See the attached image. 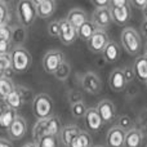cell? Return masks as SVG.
<instances>
[{"instance_id":"cell-24","label":"cell","mask_w":147,"mask_h":147,"mask_svg":"<svg viewBox=\"0 0 147 147\" xmlns=\"http://www.w3.org/2000/svg\"><path fill=\"white\" fill-rule=\"evenodd\" d=\"M132 67H133L136 78H137L138 80L146 83V80H147V59H146L145 54H143V56H138Z\"/></svg>"},{"instance_id":"cell-16","label":"cell","mask_w":147,"mask_h":147,"mask_svg":"<svg viewBox=\"0 0 147 147\" xmlns=\"http://www.w3.org/2000/svg\"><path fill=\"white\" fill-rule=\"evenodd\" d=\"M125 142V132L116 127H112L106 134V145L107 147H124Z\"/></svg>"},{"instance_id":"cell-31","label":"cell","mask_w":147,"mask_h":147,"mask_svg":"<svg viewBox=\"0 0 147 147\" xmlns=\"http://www.w3.org/2000/svg\"><path fill=\"white\" fill-rule=\"evenodd\" d=\"M70 74H71V66H70V65L65 61L63 63H62L61 66L56 70L54 76H56V79H58V80L65 81V80H67V79H69Z\"/></svg>"},{"instance_id":"cell-35","label":"cell","mask_w":147,"mask_h":147,"mask_svg":"<svg viewBox=\"0 0 147 147\" xmlns=\"http://www.w3.org/2000/svg\"><path fill=\"white\" fill-rule=\"evenodd\" d=\"M12 26L5 25L0 27V40H7L12 43Z\"/></svg>"},{"instance_id":"cell-28","label":"cell","mask_w":147,"mask_h":147,"mask_svg":"<svg viewBox=\"0 0 147 147\" xmlns=\"http://www.w3.org/2000/svg\"><path fill=\"white\" fill-rule=\"evenodd\" d=\"M69 147H92V137L88 132L80 130L78 136L72 140Z\"/></svg>"},{"instance_id":"cell-23","label":"cell","mask_w":147,"mask_h":147,"mask_svg":"<svg viewBox=\"0 0 147 147\" xmlns=\"http://www.w3.org/2000/svg\"><path fill=\"white\" fill-rule=\"evenodd\" d=\"M143 133L141 130L133 129L125 132V142H124V147H141L143 142Z\"/></svg>"},{"instance_id":"cell-44","label":"cell","mask_w":147,"mask_h":147,"mask_svg":"<svg viewBox=\"0 0 147 147\" xmlns=\"http://www.w3.org/2000/svg\"><path fill=\"white\" fill-rule=\"evenodd\" d=\"M141 31H142V35L145 38H147V21L146 20L141 23Z\"/></svg>"},{"instance_id":"cell-10","label":"cell","mask_w":147,"mask_h":147,"mask_svg":"<svg viewBox=\"0 0 147 147\" xmlns=\"http://www.w3.org/2000/svg\"><path fill=\"white\" fill-rule=\"evenodd\" d=\"M59 40L62 41V44L65 45H71L75 43V40L79 38L78 36V30L66 20H59Z\"/></svg>"},{"instance_id":"cell-17","label":"cell","mask_w":147,"mask_h":147,"mask_svg":"<svg viewBox=\"0 0 147 147\" xmlns=\"http://www.w3.org/2000/svg\"><path fill=\"white\" fill-rule=\"evenodd\" d=\"M17 111L10 107H8L5 103H3L0 106V130L1 132H8V129L10 128L12 123L14 121V119L17 117Z\"/></svg>"},{"instance_id":"cell-49","label":"cell","mask_w":147,"mask_h":147,"mask_svg":"<svg viewBox=\"0 0 147 147\" xmlns=\"http://www.w3.org/2000/svg\"><path fill=\"white\" fill-rule=\"evenodd\" d=\"M94 147H103V146H101V145H97V146H94Z\"/></svg>"},{"instance_id":"cell-42","label":"cell","mask_w":147,"mask_h":147,"mask_svg":"<svg viewBox=\"0 0 147 147\" xmlns=\"http://www.w3.org/2000/svg\"><path fill=\"white\" fill-rule=\"evenodd\" d=\"M129 5L128 0H111L110 1V7L112 8H121V7H127Z\"/></svg>"},{"instance_id":"cell-27","label":"cell","mask_w":147,"mask_h":147,"mask_svg":"<svg viewBox=\"0 0 147 147\" xmlns=\"http://www.w3.org/2000/svg\"><path fill=\"white\" fill-rule=\"evenodd\" d=\"M14 88H16V85L10 78L4 76L3 79H0V99L4 102L5 99L12 94V92L14 90Z\"/></svg>"},{"instance_id":"cell-4","label":"cell","mask_w":147,"mask_h":147,"mask_svg":"<svg viewBox=\"0 0 147 147\" xmlns=\"http://www.w3.org/2000/svg\"><path fill=\"white\" fill-rule=\"evenodd\" d=\"M121 45L125 51L132 56H138L142 52V41H141L140 34L133 27H124L121 31Z\"/></svg>"},{"instance_id":"cell-41","label":"cell","mask_w":147,"mask_h":147,"mask_svg":"<svg viewBox=\"0 0 147 147\" xmlns=\"http://www.w3.org/2000/svg\"><path fill=\"white\" fill-rule=\"evenodd\" d=\"M129 4H130V7H134L137 9L143 10V8L147 4V0H132V1H129Z\"/></svg>"},{"instance_id":"cell-38","label":"cell","mask_w":147,"mask_h":147,"mask_svg":"<svg viewBox=\"0 0 147 147\" xmlns=\"http://www.w3.org/2000/svg\"><path fill=\"white\" fill-rule=\"evenodd\" d=\"M13 49V45L10 41L7 40H0V54H5V53H10Z\"/></svg>"},{"instance_id":"cell-34","label":"cell","mask_w":147,"mask_h":147,"mask_svg":"<svg viewBox=\"0 0 147 147\" xmlns=\"http://www.w3.org/2000/svg\"><path fill=\"white\" fill-rule=\"evenodd\" d=\"M117 127L121 128L124 132H128V130L133 129V120H132V117L128 116V115H123V116H120L119 123H117Z\"/></svg>"},{"instance_id":"cell-36","label":"cell","mask_w":147,"mask_h":147,"mask_svg":"<svg viewBox=\"0 0 147 147\" xmlns=\"http://www.w3.org/2000/svg\"><path fill=\"white\" fill-rule=\"evenodd\" d=\"M59 21H52L48 25V34L52 38H59Z\"/></svg>"},{"instance_id":"cell-37","label":"cell","mask_w":147,"mask_h":147,"mask_svg":"<svg viewBox=\"0 0 147 147\" xmlns=\"http://www.w3.org/2000/svg\"><path fill=\"white\" fill-rule=\"evenodd\" d=\"M67 98H69V102L71 105L79 103V102H83V94L79 90H71L69 93V96H67Z\"/></svg>"},{"instance_id":"cell-40","label":"cell","mask_w":147,"mask_h":147,"mask_svg":"<svg viewBox=\"0 0 147 147\" xmlns=\"http://www.w3.org/2000/svg\"><path fill=\"white\" fill-rule=\"evenodd\" d=\"M92 4L96 9H103V8H110L109 0H92Z\"/></svg>"},{"instance_id":"cell-1","label":"cell","mask_w":147,"mask_h":147,"mask_svg":"<svg viewBox=\"0 0 147 147\" xmlns=\"http://www.w3.org/2000/svg\"><path fill=\"white\" fill-rule=\"evenodd\" d=\"M62 130L61 119L56 115L48 117L44 120H38L32 129V138L35 140V143L44 136H59Z\"/></svg>"},{"instance_id":"cell-33","label":"cell","mask_w":147,"mask_h":147,"mask_svg":"<svg viewBox=\"0 0 147 147\" xmlns=\"http://www.w3.org/2000/svg\"><path fill=\"white\" fill-rule=\"evenodd\" d=\"M86 106L84 102H79V103H74L71 105V114L75 119H81L85 116L86 114Z\"/></svg>"},{"instance_id":"cell-50","label":"cell","mask_w":147,"mask_h":147,"mask_svg":"<svg viewBox=\"0 0 147 147\" xmlns=\"http://www.w3.org/2000/svg\"><path fill=\"white\" fill-rule=\"evenodd\" d=\"M145 56H146V59H147V54H145Z\"/></svg>"},{"instance_id":"cell-6","label":"cell","mask_w":147,"mask_h":147,"mask_svg":"<svg viewBox=\"0 0 147 147\" xmlns=\"http://www.w3.org/2000/svg\"><path fill=\"white\" fill-rule=\"evenodd\" d=\"M10 54H12L13 71L16 74H22L27 71L28 67L31 66V62H32V57H31L30 52L23 47H17V48L12 49Z\"/></svg>"},{"instance_id":"cell-8","label":"cell","mask_w":147,"mask_h":147,"mask_svg":"<svg viewBox=\"0 0 147 147\" xmlns=\"http://www.w3.org/2000/svg\"><path fill=\"white\" fill-rule=\"evenodd\" d=\"M103 124H111L116 117V107L110 99H102L96 107Z\"/></svg>"},{"instance_id":"cell-39","label":"cell","mask_w":147,"mask_h":147,"mask_svg":"<svg viewBox=\"0 0 147 147\" xmlns=\"http://www.w3.org/2000/svg\"><path fill=\"white\" fill-rule=\"evenodd\" d=\"M123 72H124V76H125V80H127V83H129V81L133 80V78H134V71H133V67L132 66H125L124 69H121Z\"/></svg>"},{"instance_id":"cell-46","label":"cell","mask_w":147,"mask_h":147,"mask_svg":"<svg viewBox=\"0 0 147 147\" xmlns=\"http://www.w3.org/2000/svg\"><path fill=\"white\" fill-rule=\"evenodd\" d=\"M23 147H38V145H36L35 142H31V143H26Z\"/></svg>"},{"instance_id":"cell-26","label":"cell","mask_w":147,"mask_h":147,"mask_svg":"<svg viewBox=\"0 0 147 147\" xmlns=\"http://www.w3.org/2000/svg\"><path fill=\"white\" fill-rule=\"evenodd\" d=\"M97 30H98V28L96 27V25H94L92 21H86L84 25H81L80 27L78 28V36L80 39H83V40L88 41L89 39L97 32Z\"/></svg>"},{"instance_id":"cell-12","label":"cell","mask_w":147,"mask_h":147,"mask_svg":"<svg viewBox=\"0 0 147 147\" xmlns=\"http://www.w3.org/2000/svg\"><path fill=\"white\" fill-rule=\"evenodd\" d=\"M92 22L96 25V27L98 28V30H105V28H107L112 22L110 8L94 9L93 14H92Z\"/></svg>"},{"instance_id":"cell-18","label":"cell","mask_w":147,"mask_h":147,"mask_svg":"<svg viewBox=\"0 0 147 147\" xmlns=\"http://www.w3.org/2000/svg\"><path fill=\"white\" fill-rule=\"evenodd\" d=\"M127 80H125L124 72L121 69H114L110 74L109 78V85L114 92H123L127 86Z\"/></svg>"},{"instance_id":"cell-3","label":"cell","mask_w":147,"mask_h":147,"mask_svg":"<svg viewBox=\"0 0 147 147\" xmlns=\"http://www.w3.org/2000/svg\"><path fill=\"white\" fill-rule=\"evenodd\" d=\"M32 111L38 120H44L53 116L54 103L53 99L45 93H39L32 101Z\"/></svg>"},{"instance_id":"cell-19","label":"cell","mask_w":147,"mask_h":147,"mask_svg":"<svg viewBox=\"0 0 147 147\" xmlns=\"http://www.w3.org/2000/svg\"><path fill=\"white\" fill-rule=\"evenodd\" d=\"M85 119V124L90 132H98L101 130V128L103 127V123H102L101 117H99L98 112L96 109H88L86 110V114L84 116Z\"/></svg>"},{"instance_id":"cell-48","label":"cell","mask_w":147,"mask_h":147,"mask_svg":"<svg viewBox=\"0 0 147 147\" xmlns=\"http://www.w3.org/2000/svg\"><path fill=\"white\" fill-rule=\"evenodd\" d=\"M143 51H145V54H147V41H146L145 47H143Z\"/></svg>"},{"instance_id":"cell-21","label":"cell","mask_w":147,"mask_h":147,"mask_svg":"<svg viewBox=\"0 0 147 147\" xmlns=\"http://www.w3.org/2000/svg\"><path fill=\"white\" fill-rule=\"evenodd\" d=\"M102 56H103L105 61L109 62V63H114L117 62L120 58V47L116 41L110 40L109 44L106 45V48L102 52Z\"/></svg>"},{"instance_id":"cell-9","label":"cell","mask_w":147,"mask_h":147,"mask_svg":"<svg viewBox=\"0 0 147 147\" xmlns=\"http://www.w3.org/2000/svg\"><path fill=\"white\" fill-rule=\"evenodd\" d=\"M81 86L86 93L98 94L102 89V83L99 76L94 71H88L81 76Z\"/></svg>"},{"instance_id":"cell-2","label":"cell","mask_w":147,"mask_h":147,"mask_svg":"<svg viewBox=\"0 0 147 147\" xmlns=\"http://www.w3.org/2000/svg\"><path fill=\"white\" fill-rule=\"evenodd\" d=\"M35 98V94L31 90L30 88H26V86H21V85H16L14 90L12 92L9 97L4 101V103L8 107L13 110H20L21 107H23L26 103L28 102H32Z\"/></svg>"},{"instance_id":"cell-25","label":"cell","mask_w":147,"mask_h":147,"mask_svg":"<svg viewBox=\"0 0 147 147\" xmlns=\"http://www.w3.org/2000/svg\"><path fill=\"white\" fill-rule=\"evenodd\" d=\"M12 45L13 48L17 47H22L25 43L26 38H27V28L22 27L21 25H14L12 26Z\"/></svg>"},{"instance_id":"cell-22","label":"cell","mask_w":147,"mask_h":147,"mask_svg":"<svg viewBox=\"0 0 147 147\" xmlns=\"http://www.w3.org/2000/svg\"><path fill=\"white\" fill-rule=\"evenodd\" d=\"M79 133H80V129H79L76 125H66V127H62V130L58 136L59 142L66 147H69L70 143L72 142V140Z\"/></svg>"},{"instance_id":"cell-51","label":"cell","mask_w":147,"mask_h":147,"mask_svg":"<svg viewBox=\"0 0 147 147\" xmlns=\"http://www.w3.org/2000/svg\"><path fill=\"white\" fill-rule=\"evenodd\" d=\"M146 85H147V80H146Z\"/></svg>"},{"instance_id":"cell-29","label":"cell","mask_w":147,"mask_h":147,"mask_svg":"<svg viewBox=\"0 0 147 147\" xmlns=\"http://www.w3.org/2000/svg\"><path fill=\"white\" fill-rule=\"evenodd\" d=\"M0 69L3 70V72H4V75L7 78H9V75L13 71V62L10 53L0 54Z\"/></svg>"},{"instance_id":"cell-30","label":"cell","mask_w":147,"mask_h":147,"mask_svg":"<svg viewBox=\"0 0 147 147\" xmlns=\"http://www.w3.org/2000/svg\"><path fill=\"white\" fill-rule=\"evenodd\" d=\"M38 147H59L58 136H44L36 142Z\"/></svg>"},{"instance_id":"cell-32","label":"cell","mask_w":147,"mask_h":147,"mask_svg":"<svg viewBox=\"0 0 147 147\" xmlns=\"http://www.w3.org/2000/svg\"><path fill=\"white\" fill-rule=\"evenodd\" d=\"M10 20V9L8 3L0 1V27L8 25Z\"/></svg>"},{"instance_id":"cell-20","label":"cell","mask_w":147,"mask_h":147,"mask_svg":"<svg viewBox=\"0 0 147 147\" xmlns=\"http://www.w3.org/2000/svg\"><path fill=\"white\" fill-rule=\"evenodd\" d=\"M66 20L78 30L81 25H84V23L88 21V16H86L85 10L81 9V8H72V9L67 13Z\"/></svg>"},{"instance_id":"cell-43","label":"cell","mask_w":147,"mask_h":147,"mask_svg":"<svg viewBox=\"0 0 147 147\" xmlns=\"http://www.w3.org/2000/svg\"><path fill=\"white\" fill-rule=\"evenodd\" d=\"M0 147H13V143L10 140L7 138H0Z\"/></svg>"},{"instance_id":"cell-11","label":"cell","mask_w":147,"mask_h":147,"mask_svg":"<svg viewBox=\"0 0 147 147\" xmlns=\"http://www.w3.org/2000/svg\"><path fill=\"white\" fill-rule=\"evenodd\" d=\"M110 39L105 30H97V32L86 41V45L93 53H102L106 45L109 44Z\"/></svg>"},{"instance_id":"cell-7","label":"cell","mask_w":147,"mask_h":147,"mask_svg":"<svg viewBox=\"0 0 147 147\" xmlns=\"http://www.w3.org/2000/svg\"><path fill=\"white\" fill-rule=\"evenodd\" d=\"M65 62V56L61 51L58 49H52L45 53V56L43 57V69L45 70V72L53 74L56 72V70L61 66Z\"/></svg>"},{"instance_id":"cell-15","label":"cell","mask_w":147,"mask_h":147,"mask_svg":"<svg viewBox=\"0 0 147 147\" xmlns=\"http://www.w3.org/2000/svg\"><path fill=\"white\" fill-rule=\"evenodd\" d=\"M36 16L40 18H49L54 14L57 9V3L54 0H35Z\"/></svg>"},{"instance_id":"cell-45","label":"cell","mask_w":147,"mask_h":147,"mask_svg":"<svg viewBox=\"0 0 147 147\" xmlns=\"http://www.w3.org/2000/svg\"><path fill=\"white\" fill-rule=\"evenodd\" d=\"M142 13H143V18L147 21V4H146V7L143 8V10H142Z\"/></svg>"},{"instance_id":"cell-5","label":"cell","mask_w":147,"mask_h":147,"mask_svg":"<svg viewBox=\"0 0 147 147\" xmlns=\"http://www.w3.org/2000/svg\"><path fill=\"white\" fill-rule=\"evenodd\" d=\"M16 14H17L18 25H21L25 28L32 26L36 17V9L34 1L32 0H21V1H18L17 7H16Z\"/></svg>"},{"instance_id":"cell-14","label":"cell","mask_w":147,"mask_h":147,"mask_svg":"<svg viewBox=\"0 0 147 147\" xmlns=\"http://www.w3.org/2000/svg\"><path fill=\"white\" fill-rule=\"evenodd\" d=\"M26 132H27V124H26V120L21 116H17L14 119V121L12 123L10 128L8 129V136H9L10 141H18L22 140L25 137Z\"/></svg>"},{"instance_id":"cell-13","label":"cell","mask_w":147,"mask_h":147,"mask_svg":"<svg viewBox=\"0 0 147 147\" xmlns=\"http://www.w3.org/2000/svg\"><path fill=\"white\" fill-rule=\"evenodd\" d=\"M110 12H111L112 22H115L117 26H124L132 18V7L127 5V7L121 8H112L110 7Z\"/></svg>"},{"instance_id":"cell-47","label":"cell","mask_w":147,"mask_h":147,"mask_svg":"<svg viewBox=\"0 0 147 147\" xmlns=\"http://www.w3.org/2000/svg\"><path fill=\"white\" fill-rule=\"evenodd\" d=\"M4 76H5V75H4V72H3V70L0 69V79H3V78H4Z\"/></svg>"}]
</instances>
